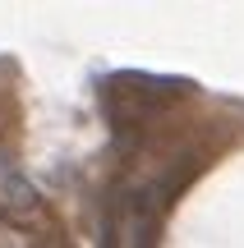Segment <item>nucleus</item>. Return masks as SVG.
I'll return each mask as SVG.
<instances>
[{
  "instance_id": "obj_1",
  "label": "nucleus",
  "mask_w": 244,
  "mask_h": 248,
  "mask_svg": "<svg viewBox=\"0 0 244 248\" xmlns=\"http://www.w3.org/2000/svg\"><path fill=\"white\" fill-rule=\"evenodd\" d=\"M166 202V184H143L125 188L106 212V230H101V248H147L157 230V216Z\"/></svg>"
},
{
  "instance_id": "obj_2",
  "label": "nucleus",
  "mask_w": 244,
  "mask_h": 248,
  "mask_svg": "<svg viewBox=\"0 0 244 248\" xmlns=\"http://www.w3.org/2000/svg\"><path fill=\"white\" fill-rule=\"evenodd\" d=\"M33 207H37L33 184H28L23 170H18L14 161L0 152V212H5V216H28Z\"/></svg>"
},
{
  "instance_id": "obj_3",
  "label": "nucleus",
  "mask_w": 244,
  "mask_h": 248,
  "mask_svg": "<svg viewBox=\"0 0 244 248\" xmlns=\"http://www.w3.org/2000/svg\"><path fill=\"white\" fill-rule=\"evenodd\" d=\"M0 248H33V239H28L23 230H14V225L0 221Z\"/></svg>"
}]
</instances>
